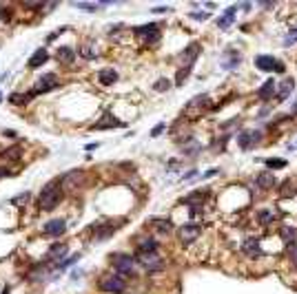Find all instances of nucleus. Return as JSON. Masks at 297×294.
Instances as JSON below:
<instances>
[{
  "label": "nucleus",
  "mask_w": 297,
  "mask_h": 294,
  "mask_svg": "<svg viewBox=\"0 0 297 294\" xmlns=\"http://www.w3.org/2000/svg\"><path fill=\"white\" fill-rule=\"evenodd\" d=\"M62 199V186H60V179H54L42 188L40 193V208L42 210H54L56 206Z\"/></svg>",
  "instance_id": "obj_1"
},
{
  "label": "nucleus",
  "mask_w": 297,
  "mask_h": 294,
  "mask_svg": "<svg viewBox=\"0 0 297 294\" xmlns=\"http://www.w3.org/2000/svg\"><path fill=\"white\" fill-rule=\"evenodd\" d=\"M100 288L111 294H122L126 290V281L120 275H104L100 279Z\"/></svg>",
  "instance_id": "obj_2"
},
{
  "label": "nucleus",
  "mask_w": 297,
  "mask_h": 294,
  "mask_svg": "<svg viewBox=\"0 0 297 294\" xmlns=\"http://www.w3.org/2000/svg\"><path fill=\"white\" fill-rule=\"evenodd\" d=\"M136 261L140 263V266L144 268L146 272H158V270H162V268H164V261H162L160 257L156 255V252H138Z\"/></svg>",
  "instance_id": "obj_3"
},
{
  "label": "nucleus",
  "mask_w": 297,
  "mask_h": 294,
  "mask_svg": "<svg viewBox=\"0 0 297 294\" xmlns=\"http://www.w3.org/2000/svg\"><path fill=\"white\" fill-rule=\"evenodd\" d=\"M111 263H114L116 272H120V275H131L133 268H136V259L131 255H122V252L111 257Z\"/></svg>",
  "instance_id": "obj_4"
},
{
  "label": "nucleus",
  "mask_w": 297,
  "mask_h": 294,
  "mask_svg": "<svg viewBox=\"0 0 297 294\" xmlns=\"http://www.w3.org/2000/svg\"><path fill=\"white\" fill-rule=\"evenodd\" d=\"M34 89H36V93H47V91L58 89V75L56 73H44L38 82H36Z\"/></svg>",
  "instance_id": "obj_5"
},
{
  "label": "nucleus",
  "mask_w": 297,
  "mask_h": 294,
  "mask_svg": "<svg viewBox=\"0 0 297 294\" xmlns=\"http://www.w3.org/2000/svg\"><path fill=\"white\" fill-rule=\"evenodd\" d=\"M255 66H258L260 71H284V64L278 62L275 58H270V55H258L255 58Z\"/></svg>",
  "instance_id": "obj_6"
},
{
  "label": "nucleus",
  "mask_w": 297,
  "mask_h": 294,
  "mask_svg": "<svg viewBox=\"0 0 297 294\" xmlns=\"http://www.w3.org/2000/svg\"><path fill=\"white\" fill-rule=\"evenodd\" d=\"M200 232H202L200 226H182V228L178 230V237H180V241L184 246H188V244H193V241L198 239Z\"/></svg>",
  "instance_id": "obj_7"
},
{
  "label": "nucleus",
  "mask_w": 297,
  "mask_h": 294,
  "mask_svg": "<svg viewBox=\"0 0 297 294\" xmlns=\"http://www.w3.org/2000/svg\"><path fill=\"white\" fill-rule=\"evenodd\" d=\"M260 139H262V133H260V131H244V133H240L238 142H240V146L246 151V148H253Z\"/></svg>",
  "instance_id": "obj_8"
},
{
  "label": "nucleus",
  "mask_w": 297,
  "mask_h": 294,
  "mask_svg": "<svg viewBox=\"0 0 297 294\" xmlns=\"http://www.w3.org/2000/svg\"><path fill=\"white\" fill-rule=\"evenodd\" d=\"M64 230H66V224L62 219H49L42 228V232L47 237H60V235H64Z\"/></svg>",
  "instance_id": "obj_9"
},
{
  "label": "nucleus",
  "mask_w": 297,
  "mask_h": 294,
  "mask_svg": "<svg viewBox=\"0 0 297 294\" xmlns=\"http://www.w3.org/2000/svg\"><path fill=\"white\" fill-rule=\"evenodd\" d=\"M62 184H64L69 190H76V188H80V186L84 184V173H82V170H71L69 175H64Z\"/></svg>",
  "instance_id": "obj_10"
},
{
  "label": "nucleus",
  "mask_w": 297,
  "mask_h": 294,
  "mask_svg": "<svg viewBox=\"0 0 297 294\" xmlns=\"http://www.w3.org/2000/svg\"><path fill=\"white\" fill-rule=\"evenodd\" d=\"M136 35H140L146 42H153V40H158V35H160V29H158V24H144V27L136 29Z\"/></svg>",
  "instance_id": "obj_11"
},
{
  "label": "nucleus",
  "mask_w": 297,
  "mask_h": 294,
  "mask_svg": "<svg viewBox=\"0 0 297 294\" xmlns=\"http://www.w3.org/2000/svg\"><path fill=\"white\" fill-rule=\"evenodd\" d=\"M242 252L246 257H250V259H255V257L262 255V248H260V241L258 239H246L242 244Z\"/></svg>",
  "instance_id": "obj_12"
},
{
  "label": "nucleus",
  "mask_w": 297,
  "mask_h": 294,
  "mask_svg": "<svg viewBox=\"0 0 297 294\" xmlns=\"http://www.w3.org/2000/svg\"><path fill=\"white\" fill-rule=\"evenodd\" d=\"M200 53V44H188L186 49H184V55H182V62H184V69H191V64L196 62Z\"/></svg>",
  "instance_id": "obj_13"
},
{
  "label": "nucleus",
  "mask_w": 297,
  "mask_h": 294,
  "mask_svg": "<svg viewBox=\"0 0 297 294\" xmlns=\"http://www.w3.org/2000/svg\"><path fill=\"white\" fill-rule=\"evenodd\" d=\"M47 60H49V53H47L44 49L34 51V55L29 58V69H38V66H42Z\"/></svg>",
  "instance_id": "obj_14"
},
{
  "label": "nucleus",
  "mask_w": 297,
  "mask_h": 294,
  "mask_svg": "<svg viewBox=\"0 0 297 294\" xmlns=\"http://www.w3.org/2000/svg\"><path fill=\"white\" fill-rule=\"evenodd\" d=\"M56 58H58V62H64V64H69V62H74L76 53L71 46H60L58 51H56Z\"/></svg>",
  "instance_id": "obj_15"
},
{
  "label": "nucleus",
  "mask_w": 297,
  "mask_h": 294,
  "mask_svg": "<svg viewBox=\"0 0 297 294\" xmlns=\"http://www.w3.org/2000/svg\"><path fill=\"white\" fill-rule=\"evenodd\" d=\"M98 80H100V84H104V86H111L114 82L118 80V73L114 69H102L100 73H98Z\"/></svg>",
  "instance_id": "obj_16"
},
{
  "label": "nucleus",
  "mask_w": 297,
  "mask_h": 294,
  "mask_svg": "<svg viewBox=\"0 0 297 294\" xmlns=\"http://www.w3.org/2000/svg\"><path fill=\"white\" fill-rule=\"evenodd\" d=\"M293 86H295V82L290 80V77H286L284 82L280 84V91H278V100H286V97L293 93Z\"/></svg>",
  "instance_id": "obj_17"
},
{
  "label": "nucleus",
  "mask_w": 297,
  "mask_h": 294,
  "mask_svg": "<svg viewBox=\"0 0 297 294\" xmlns=\"http://www.w3.org/2000/svg\"><path fill=\"white\" fill-rule=\"evenodd\" d=\"M122 126H124V124L120 120H116V117H111V115H106L104 120H100L96 124V128H122Z\"/></svg>",
  "instance_id": "obj_18"
},
{
  "label": "nucleus",
  "mask_w": 297,
  "mask_h": 294,
  "mask_svg": "<svg viewBox=\"0 0 297 294\" xmlns=\"http://www.w3.org/2000/svg\"><path fill=\"white\" fill-rule=\"evenodd\" d=\"M275 89H278V86H275V82H273V80L264 82V86H262V89L258 91L260 100H268V97H270V95H273V93H275Z\"/></svg>",
  "instance_id": "obj_19"
},
{
  "label": "nucleus",
  "mask_w": 297,
  "mask_h": 294,
  "mask_svg": "<svg viewBox=\"0 0 297 294\" xmlns=\"http://www.w3.org/2000/svg\"><path fill=\"white\" fill-rule=\"evenodd\" d=\"M151 226L156 228L158 232H162V235H168L171 232V221H166V219H151Z\"/></svg>",
  "instance_id": "obj_20"
},
{
  "label": "nucleus",
  "mask_w": 297,
  "mask_h": 294,
  "mask_svg": "<svg viewBox=\"0 0 297 294\" xmlns=\"http://www.w3.org/2000/svg\"><path fill=\"white\" fill-rule=\"evenodd\" d=\"M258 186H262V188H273V186H275V175L273 173L258 175Z\"/></svg>",
  "instance_id": "obj_21"
},
{
  "label": "nucleus",
  "mask_w": 297,
  "mask_h": 294,
  "mask_svg": "<svg viewBox=\"0 0 297 294\" xmlns=\"http://www.w3.org/2000/svg\"><path fill=\"white\" fill-rule=\"evenodd\" d=\"M66 255V246L64 244H60V246H51V250L47 252V259L49 261H54V259H60V257H64Z\"/></svg>",
  "instance_id": "obj_22"
},
{
  "label": "nucleus",
  "mask_w": 297,
  "mask_h": 294,
  "mask_svg": "<svg viewBox=\"0 0 297 294\" xmlns=\"http://www.w3.org/2000/svg\"><path fill=\"white\" fill-rule=\"evenodd\" d=\"M280 235H282V239H284V244H288V246H293L295 239H297V230L295 228H282Z\"/></svg>",
  "instance_id": "obj_23"
},
{
  "label": "nucleus",
  "mask_w": 297,
  "mask_h": 294,
  "mask_svg": "<svg viewBox=\"0 0 297 294\" xmlns=\"http://www.w3.org/2000/svg\"><path fill=\"white\" fill-rule=\"evenodd\" d=\"M235 11H238V7H228V9H226V13H224L222 18L218 20V24H220V27H222V29H224V27H228V24L233 22V15H235Z\"/></svg>",
  "instance_id": "obj_24"
},
{
  "label": "nucleus",
  "mask_w": 297,
  "mask_h": 294,
  "mask_svg": "<svg viewBox=\"0 0 297 294\" xmlns=\"http://www.w3.org/2000/svg\"><path fill=\"white\" fill-rule=\"evenodd\" d=\"M80 55H82L84 60H94L96 55H98V51H96V46L91 42H86V44H82V49H80Z\"/></svg>",
  "instance_id": "obj_25"
},
{
  "label": "nucleus",
  "mask_w": 297,
  "mask_h": 294,
  "mask_svg": "<svg viewBox=\"0 0 297 294\" xmlns=\"http://www.w3.org/2000/svg\"><path fill=\"white\" fill-rule=\"evenodd\" d=\"M138 248H140V252H156L158 241L156 239H142L140 244H138Z\"/></svg>",
  "instance_id": "obj_26"
},
{
  "label": "nucleus",
  "mask_w": 297,
  "mask_h": 294,
  "mask_svg": "<svg viewBox=\"0 0 297 294\" xmlns=\"http://www.w3.org/2000/svg\"><path fill=\"white\" fill-rule=\"evenodd\" d=\"M9 102L18 104V106H24L29 102V95H24V93H14V95H9Z\"/></svg>",
  "instance_id": "obj_27"
},
{
  "label": "nucleus",
  "mask_w": 297,
  "mask_h": 294,
  "mask_svg": "<svg viewBox=\"0 0 297 294\" xmlns=\"http://www.w3.org/2000/svg\"><path fill=\"white\" fill-rule=\"evenodd\" d=\"M258 219H260V224H270V221H273L275 219V213H273V210H262V213H260L258 215Z\"/></svg>",
  "instance_id": "obj_28"
},
{
  "label": "nucleus",
  "mask_w": 297,
  "mask_h": 294,
  "mask_svg": "<svg viewBox=\"0 0 297 294\" xmlns=\"http://www.w3.org/2000/svg\"><path fill=\"white\" fill-rule=\"evenodd\" d=\"M266 166H268L270 170H275V168H284V166H286V159H266Z\"/></svg>",
  "instance_id": "obj_29"
},
{
  "label": "nucleus",
  "mask_w": 297,
  "mask_h": 294,
  "mask_svg": "<svg viewBox=\"0 0 297 294\" xmlns=\"http://www.w3.org/2000/svg\"><path fill=\"white\" fill-rule=\"evenodd\" d=\"M168 86H171V82L164 80V77H160V80L153 84V89H156V91H168Z\"/></svg>",
  "instance_id": "obj_30"
},
{
  "label": "nucleus",
  "mask_w": 297,
  "mask_h": 294,
  "mask_svg": "<svg viewBox=\"0 0 297 294\" xmlns=\"http://www.w3.org/2000/svg\"><path fill=\"white\" fill-rule=\"evenodd\" d=\"M295 193V186L290 184V182H286V186H284V190H282V195H284V197H290V195Z\"/></svg>",
  "instance_id": "obj_31"
},
{
  "label": "nucleus",
  "mask_w": 297,
  "mask_h": 294,
  "mask_svg": "<svg viewBox=\"0 0 297 294\" xmlns=\"http://www.w3.org/2000/svg\"><path fill=\"white\" fill-rule=\"evenodd\" d=\"M27 201H29V193H22V195H20V197H16V199H14V204H16V206H24V204H27Z\"/></svg>",
  "instance_id": "obj_32"
},
{
  "label": "nucleus",
  "mask_w": 297,
  "mask_h": 294,
  "mask_svg": "<svg viewBox=\"0 0 297 294\" xmlns=\"http://www.w3.org/2000/svg\"><path fill=\"white\" fill-rule=\"evenodd\" d=\"M188 71H191V69H184V66H182V69H180V73H178V84H182V82L184 80H186V77H188Z\"/></svg>",
  "instance_id": "obj_33"
},
{
  "label": "nucleus",
  "mask_w": 297,
  "mask_h": 294,
  "mask_svg": "<svg viewBox=\"0 0 297 294\" xmlns=\"http://www.w3.org/2000/svg\"><path fill=\"white\" fill-rule=\"evenodd\" d=\"M295 42H297V31H293V33H290L288 38L284 40V44H286V46H288V44H295Z\"/></svg>",
  "instance_id": "obj_34"
},
{
  "label": "nucleus",
  "mask_w": 297,
  "mask_h": 294,
  "mask_svg": "<svg viewBox=\"0 0 297 294\" xmlns=\"http://www.w3.org/2000/svg\"><path fill=\"white\" fill-rule=\"evenodd\" d=\"M288 255H290V259H293V263L297 266V246H290L288 248Z\"/></svg>",
  "instance_id": "obj_35"
},
{
  "label": "nucleus",
  "mask_w": 297,
  "mask_h": 294,
  "mask_svg": "<svg viewBox=\"0 0 297 294\" xmlns=\"http://www.w3.org/2000/svg\"><path fill=\"white\" fill-rule=\"evenodd\" d=\"M193 18H196V20H206L208 13H193Z\"/></svg>",
  "instance_id": "obj_36"
},
{
  "label": "nucleus",
  "mask_w": 297,
  "mask_h": 294,
  "mask_svg": "<svg viewBox=\"0 0 297 294\" xmlns=\"http://www.w3.org/2000/svg\"><path fill=\"white\" fill-rule=\"evenodd\" d=\"M162 131H164V124H160V126H158V128H153V135H160Z\"/></svg>",
  "instance_id": "obj_37"
},
{
  "label": "nucleus",
  "mask_w": 297,
  "mask_h": 294,
  "mask_svg": "<svg viewBox=\"0 0 297 294\" xmlns=\"http://www.w3.org/2000/svg\"><path fill=\"white\" fill-rule=\"evenodd\" d=\"M2 177H9V170H7V168H2V166H0V179H2Z\"/></svg>",
  "instance_id": "obj_38"
},
{
  "label": "nucleus",
  "mask_w": 297,
  "mask_h": 294,
  "mask_svg": "<svg viewBox=\"0 0 297 294\" xmlns=\"http://www.w3.org/2000/svg\"><path fill=\"white\" fill-rule=\"evenodd\" d=\"M196 175H198V173H196V170H188V173H186V175H184V179H193V177H196Z\"/></svg>",
  "instance_id": "obj_39"
},
{
  "label": "nucleus",
  "mask_w": 297,
  "mask_h": 294,
  "mask_svg": "<svg viewBox=\"0 0 297 294\" xmlns=\"http://www.w3.org/2000/svg\"><path fill=\"white\" fill-rule=\"evenodd\" d=\"M293 113H297V102H295V108H293Z\"/></svg>",
  "instance_id": "obj_40"
}]
</instances>
